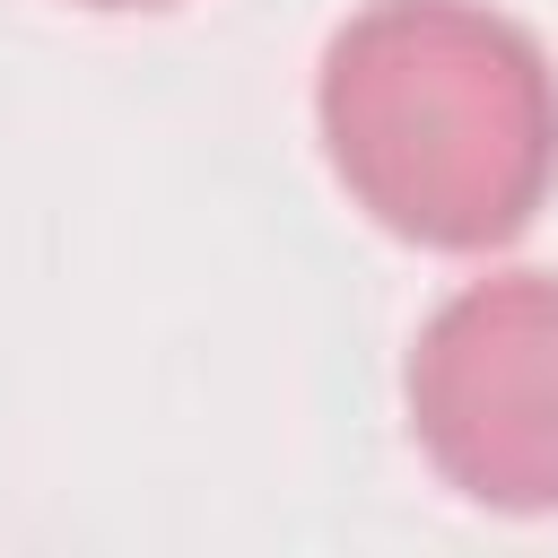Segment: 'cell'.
Segmentation results:
<instances>
[{
    "mask_svg": "<svg viewBox=\"0 0 558 558\" xmlns=\"http://www.w3.org/2000/svg\"><path fill=\"white\" fill-rule=\"evenodd\" d=\"M340 192L401 244L488 253L558 183V70L480 0H375L314 78Z\"/></svg>",
    "mask_w": 558,
    "mask_h": 558,
    "instance_id": "obj_1",
    "label": "cell"
},
{
    "mask_svg": "<svg viewBox=\"0 0 558 558\" xmlns=\"http://www.w3.org/2000/svg\"><path fill=\"white\" fill-rule=\"evenodd\" d=\"M410 436L497 514H558V279L497 270L453 288L410 349Z\"/></svg>",
    "mask_w": 558,
    "mask_h": 558,
    "instance_id": "obj_2",
    "label": "cell"
},
{
    "mask_svg": "<svg viewBox=\"0 0 558 558\" xmlns=\"http://www.w3.org/2000/svg\"><path fill=\"white\" fill-rule=\"evenodd\" d=\"M87 9H174V0H87Z\"/></svg>",
    "mask_w": 558,
    "mask_h": 558,
    "instance_id": "obj_3",
    "label": "cell"
}]
</instances>
